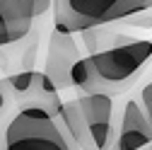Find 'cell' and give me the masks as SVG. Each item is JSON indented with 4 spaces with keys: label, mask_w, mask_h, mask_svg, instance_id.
<instances>
[{
    "label": "cell",
    "mask_w": 152,
    "mask_h": 150,
    "mask_svg": "<svg viewBox=\"0 0 152 150\" xmlns=\"http://www.w3.org/2000/svg\"><path fill=\"white\" fill-rule=\"evenodd\" d=\"M152 61V39H133L102 49L87 56L92 68L89 92H104L109 97H121L135 85Z\"/></svg>",
    "instance_id": "cell-1"
},
{
    "label": "cell",
    "mask_w": 152,
    "mask_h": 150,
    "mask_svg": "<svg viewBox=\"0 0 152 150\" xmlns=\"http://www.w3.org/2000/svg\"><path fill=\"white\" fill-rule=\"evenodd\" d=\"M0 150H77L58 119L39 109H12L0 124Z\"/></svg>",
    "instance_id": "cell-2"
},
{
    "label": "cell",
    "mask_w": 152,
    "mask_h": 150,
    "mask_svg": "<svg viewBox=\"0 0 152 150\" xmlns=\"http://www.w3.org/2000/svg\"><path fill=\"white\" fill-rule=\"evenodd\" d=\"M53 29L80 34L92 27L121 24L126 17L152 10V0H53Z\"/></svg>",
    "instance_id": "cell-3"
},
{
    "label": "cell",
    "mask_w": 152,
    "mask_h": 150,
    "mask_svg": "<svg viewBox=\"0 0 152 150\" xmlns=\"http://www.w3.org/2000/svg\"><path fill=\"white\" fill-rule=\"evenodd\" d=\"M152 143V126L133 95L116 97V136L109 150H138Z\"/></svg>",
    "instance_id": "cell-4"
},
{
    "label": "cell",
    "mask_w": 152,
    "mask_h": 150,
    "mask_svg": "<svg viewBox=\"0 0 152 150\" xmlns=\"http://www.w3.org/2000/svg\"><path fill=\"white\" fill-rule=\"evenodd\" d=\"M89 136L97 150H109L116 136V97H109L104 92H89V95L75 97Z\"/></svg>",
    "instance_id": "cell-5"
},
{
    "label": "cell",
    "mask_w": 152,
    "mask_h": 150,
    "mask_svg": "<svg viewBox=\"0 0 152 150\" xmlns=\"http://www.w3.org/2000/svg\"><path fill=\"white\" fill-rule=\"evenodd\" d=\"M80 56H82V51H80V44L75 39V34L58 32V29L51 32L41 73L56 85L58 92L61 90H70V68Z\"/></svg>",
    "instance_id": "cell-6"
},
{
    "label": "cell",
    "mask_w": 152,
    "mask_h": 150,
    "mask_svg": "<svg viewBox=\"0 0 152 150\" xmlns=\"http://www.w3.org/2000/svg\"><path fill=\"white\" fill-rule=\"evenodd\" d=\"M15 109H39L44 111V114H48L51 119L58 116V111H61V92L56 90V85L46 78V75L41 70H31V80L29 85L12 99Z\"/></svg>",
    "instance_id": "cell-7"
},
{
    "label": "cell",
    "mask_w": 152,
    "mask_h": 150,
    "mask_svg": "<svg viewBox=\"0 0 152 150\" xmlns=\"http://www.w3.org/2000/svg\"><path fill=\"white\" fill-rule=\"evenodd\" d=\"M44 24V17L34 22V27L29 29V34L24 39L0 46V70L5 75L20 73V70H31L36 63V56H39V32Z\"/></svg>",
    "instance_id": "cell-8"
},
{
    "label": "cell",
    "mask_w": 152,
    "mask_h": 150,
    "mask_svg": "<svg viewBox=\"0 0 152 150\" xmlns=\"http://www.w3.org/2000/svg\"><path fill=\"white\" fill-rule=\"evenodd\" d=\"M56 119L61 121L63 131L68 133V138L75 143L77 150H97V148H94L92 136H89V128H87V124H85V116H82V111H80V107H77L75 99L63 102Z\"/></svg>",
    "instance_id": "cell-9"
},
{
    "label": "cell",
    "mask_w": 152,
    "mask_h": 150,
    "mask_svg": "<svg viewBox=\"0 0 152 150\" xmlns=\"http://www.w3.org/2000/svg\"><path fill=\"white\" fill-rule=\"evenodd\" d=\"M12 109H15V104H12V97H10V92H7V85H5L3 78H0V124L10 116Z\"/></svg>",
    "instance_id": "cell-10"
},
{
    "label": "cell",
    "mask_w": 152,
    "mask_h": 150,
    "mask_svg": "<svg viewBox=\"0 0 152 150\" xmlns=\"http://www.w3.org/2000/svg\"><path fill=\"white\" fill-rule=\"evenodd\" d=\"M138 102H140L145 116H147V121H150V126H152V82H147V85L138 92Z\"/></svg>",
    "instance_id": "cell-11"
},
{
    "label": "cell",
    "mask_w": 152,
    "mask_h": 150,
    "mask_svg": "<svg viewBox=\"0 0 152 150\" xmlns=\"http://www.w3.org/2000/svg\"><path fill=\"white\" fill-rule=\"evenodd\" d=\"M138 150H152V143H147V145H142V148H138Z\"/></svg>",
    "instance_id": "cell-12"
}]
</instances>
